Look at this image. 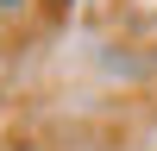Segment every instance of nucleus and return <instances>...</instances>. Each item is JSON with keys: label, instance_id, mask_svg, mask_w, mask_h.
<instances>
[{"label": "nucleus", "instance_id": "nucleus-1", "mask_svg": "<svg viewBox=\"0 0 157 151\" xmlns=\"http://www.w3.org/2000/svg\"><path fill=\"white\" fill-rule=\"evenodd\" d=\"M0 6H19V0H0Z\"/></svg>", "mask_w": 157, "mask_h": 151}]
</instances>
